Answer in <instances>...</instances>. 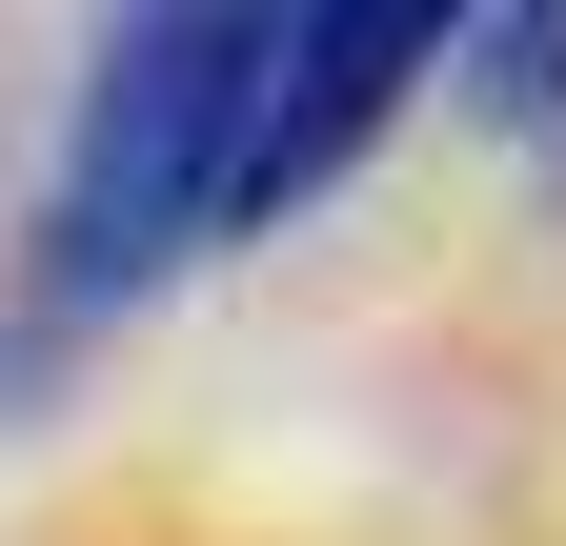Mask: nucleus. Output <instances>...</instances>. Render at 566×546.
I'll return each instance as SVG.
<instances>
[{"label": "nucleus", "mask_w": 566, "mask_h": 546, "mask_svg": "<svg viewBox=\"0 0 566 546\" xmlns=\"http://www.w3.org/2000/svg\"><path fill=\"white\" fill-rule=\"evenodd\" d=\"M446 61H485V122H566V21H446Z\"/></svg>", "instance_id": "f03ea898"}, {"label": "nucleus", "mask_w": 566, "mask_h": 546, "mask_svg": "<svg viewBox=\"0 0 566 546\" xmlns=\"http://www.w3.org/2000/svg\"><path fill=\"white\" fill-rule=\"evenodd\" d=\"M243 82H263V0H163L82 61V122H61V182H41V304H142L223 243Z\"/></svg>", "instance_id": "f257e3e1"}]
</instances>
